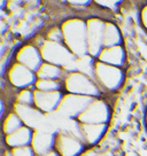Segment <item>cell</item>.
Instances as JSON below:
<instances>
[{
    "mask_svg": "<svg viewBox=\"0 0 147 156\" xmlns=\"http://www.w3.org/2000/svg\"><path fill=\"white\" fill-rule=\"evenodd\" d=\"M63 34V44L70 49L76 58L88 56V25L86 20L81 17H70L60 24Z\"/></svg>",
    "mask_w": 147,
    "mask_h": 156,
    "instance_id": "obj_1",
    "label": "cell"
},
{
    "mask_svg": "<svg viewBox=\"0 0 147 156\" xmlns=\"http://www.w3.org/2000/svg\"><path fill=\"white\" fill-rule=\"evenodd\" d=\"M63 87L64 93L90 97L93 99L101 98L103 93L98 84L95 83L94 78L78 70L67 71L63 78Z\"/></svg>",
    "mask_w": 147,
    "mask_h": 156,
    "instance_id": "obj_2",
    "label": "cell"
},
{
    "mask_svg": "<svg viewBox=\"0 0 147 156\" xmlns=\"http://www.w3.org/2000/svg\"><path fill=\"white\" fill-rule=\"evenodd\" d=\"M92 73L95 83L102 92H116L122 87L125 80V73L123 68L113 67L97 60H94L92 63Z\"/></svg>",
    "mask_w": 147,
    "mask_h": 156,
    "instance_id": "obj_3",
    "label": "cell"
},
{
    "mask_svg": "<svg viewBox=\"0 0 147 156\" xmlns=\"http://www.w3.org/2000/svg\"><path fill=\"white\" fill-rule=\"evenodd\" d=\"M37 46L39 47L44 62L55 64L63 69L74 64L77 58L63 43H56L44 39L43 43Z\"/></svg>",
    "mask_w": 147,
    "mask_h": 156,
    "instance_id": "obj_4",
    "label": "cell"
},
{
    "mask_svg": "<svg viewBox=\"0 0 147 156\" xmlns=\"http://www.w3.org/2000/svg\"><path fill=\"white\" fill-rule=\"evenodd\" d=\"M6 78L10 86L16 88L17 91L24 88H34L37 82L36 73L16 61H13V63L8 67L6 71Z\"/></svg>",
    "mask_w": 147,
    "mask_h": 156,
    "instance_id": "obj_5",
    "label": "cell"
},
{
    "mask_svg": "<svg viewBox=\"0 0 147 156\" xmlns=\"http://www.w3.org/2000/svg\"><path fill=\"white\" fill-rule=\"evenodd\" d=\"M106 21L100 17L93 16L86 20L88 25V56L92 60H97L99 54L103 49V32Z\"/></svg>",
    "mask_w": 147,
    "mask_h": 156,
    "instance_id": "obj_6",
    "label": "cell"
},
{
    "mask_svg": "<svg viewBox=\"0 0 147 156\" xmlns=\"http://www.w3.org/2000/svg\"><path fill=\"white\" fill-rule=\"evenodd\" d=\"M110 107L102 98L93 99L88 107L77 118L81 124H108L110 119Z\"/></svg>",
    "mask_w": 147,
    "mask_h": 156,
    "instance_id": "obj_7",
    "label": "cell"
},
{
    "mask_svg": "<svg viewBox=\"0 0 147 156\" xmlns=\"http://www.w3.org/2000/svg\"><path fill=\"white\" fill-rule=\"evenodd\" d=\"M54 148L61 156H79L85 149V144L78 134L61 131L55 133Z\"/></svg>",
    "mask_w": 147,
    "mask_h": 156,
    "instance_id": "obj_8",
    "label": "cell"
},
{
    "mask_svg": "<svg viewBox=\"0 0 147 156\" xmlns=\"http://www.w3.org/2000/svg\"><path fill=\"white\" fill-rule=\"evenodd\" d=\"M92 100H93V98L64 93L62 101L60 103L56 112L64 115L66 117H69V118H73L75 121H77V118L88 107V105L92 102Z\"/></svg>",
    "mask_w": 147,
    "mask_h": 156,
    "instance_id": "obj_9",
    "label": "cell"
},
{
    "mask_svg": "<svg viewBox=\"0 0 147 156\" xmlns=\"http://www.w3.org/2000/svg\"><path fill=\"white\" fill-rule=\"evenodd\" d=\"M14 61L29 68L34 73H37L40 66L44 63L39 47L32 43H27L19 47L17 51L15 52Z\"/></svg>",
    "mask_w": 147,
    "mask_h": 156,
    "instance_id": "obj_10",
    "label": "cell"
},
{
    "mask_svg": "<svg viewBox=\"0 0 147 156\" xmlns=\"http://www.w3.org/2000/svg\"><path fill=\"white\" fill-rule=\"evenodd\" d=\"M64 95L63 91L58 92H40L34 90V107L43 114L56 112Z\"/></svg>",
    "mask_w": 147,
    "mask_h": 156,
    "instance_id": "obj_11",
    "label": "cell"
},
{
    "mask_svg": "<svg viewBox=\"0 0 147 156\" xmlns=\"http://www.w3.org/2000/svg\"><path fill=\"white\" fill-rule=\"evenodd\" d=\"M108 130V124H81L78 133L85 146H94L101 141Z\"/></svg>",
    "mask_w": 147,
    "mask_h": 156,
    "instance_id": "obj_12",
    "label": "cell"
},
{
    "mask_svg": "<svg viewBox=\"0 0 147 156\" xmlns=\"http://www.w3.org/2000/svg\"><path fill=\"white\" fill-rule=\"evenodd\" d=\"M34 129L28 126H22L17 131L10 133L8 136H4V144L6 147H8L10 149L15 148H20V147L31 146V142L34 139Z\"/></svg>",
    "mask_w": 147,
    "mask_h": 156,
    "instance_id": "obj_13",
    "label": "cell"
},
{
    "mask_svg": "<svg viewBox=\"0 0 147 156\" xmlns=\"http://www.w3.org/2000/svg\"><path fill=\"white\" fill-rule=\"evenodd\" d=\"M97 61L113 66V67L123 68L127 63V52L123 45L113 46V47H103L101 53L97 58Z\"/></svg>",
    "mask_w": 147,
    "mask_h": 156,
    "instance_id": "obj_14",
    "label": "cell"
},
{
    "mask_svg": "<svg viewBox=\"0 0 147 156\" xmlns=\"http://www.w3.org/2000/svg\"><path fill=\"white\" fill-rule=\"evenodd\" d=\"M13 110L19 115L25 126L31 127L34 130L41 123L45 115L34 106H22V105L14 103Z\"/></svg>",
    "mask_w": 147,
    "mask_h": 156,
    "instance_id": "obj_15",
    "label": "cell"
},
{
    "mask_svg": "<svg viewBox=\"0 0 147 156\" xmlns=\"http://www.w3.org/2000/svg\"><path fill=\"white\" fill-rule=\"evenodd\" d=\"M54 144H55V134L49 132L34 131L31 147L34 148L37 156H43L47 151H52L54 148Z\"/></svg>",
    "mask_w": 147,
    "mask_h": 156,
    "instance_id": "obj_16",
    "label": "cell"
},
{
    "mask_svg": "<svg viewBox=\"0 0 147 156\" xmlns=\"http://www.w3.org/2000/svg\"><path fill=\"white\" fill-rule=\"evenodd\" d=\"M66 69L58 67L55 64L44 62L37 70V79H52V80H63L66 76Z\"/></svg>",
    "mask_w": 147,
    "mask_h": 156,
    "instance_id": "obj_17",
    "label": "cell"
},
{
    "mask_svg": "<svg viewBox=\"0 0 147 156\" xmlns=\"http://www.w3.org/2000/svg\"><path fill=\"white\" fill-rule=\"evenodd\" d=\"M123 43V36L121 30L117 25L106 21L105 24V32H103V46L105 47H113V46H121Z\"/></svg>",
    "mask_w": 147,
    "mask_h": 156,
    "instance_id": "obj_18",
    "label": "cell"
},
{
    "mask_svg": "<svg viewBox=\"0 0 147 156\" xmlns=\"http://www.w3.org/2000/svg\"><path fill=\"white\" fill-rule=\"evenodd\" d=\"M22 126H24V124L14 110L8 112L2 117V133H4V136H8L10 133L17 131Z\"/></svg>",
    "mask_w": 147,
    "mask_h": 156,
    "instance_id": "obj_19",
    "label": "cell"
},
{
    "mask_svg": "<svg viewBox=\"0 0 147 156\" xmlns=\"http://www.w3.org/2000/svg\"><path fill=\"white\" fill-rule=\"evenodd\" d=\"M34 90L40 92H58L63 91V80H52V79H37Z\"/></svg>",
    "mask_w": 147,
    "mask_h": 156,
    "instance_id": "obj_20",
    "label": "cell"
},
{
    "mask_svg": "<svg viewBox=\"0 0 147 156\" xmlns=\"http://www.w3.org/2000/svg\"><path fill=\"white\" fill-rule=\"evenodd\" d=\"M15 103L22 106H34V90L24 88L20 90L15 94Z\"/></svg>",
    "mask_w": 147,
    "mask_h": 156,
    "instance_id": "obj_21",
    "label": "cell"
},
{
    "mask_svg": "<svg viewBox=\"0 0 147 156\" xmlns=\"http://www.w3.org/2000/svg\"><path fill=\"white\" fill-rule=\"evenodd\" d=\"M45 39L51 40V41H56V43H63V34H62V30L60 27H54L49 30L46 34Z\"/></svg>",
    "mask_w": 147,
    "mask_h": 156,
    "instance_id": "obj_22",
    "label": "cell"
},
{
    "mask_svg": "<svg viewBox=\"0 0 147 156\" xmlns=\"http://www.w3.org/2000/svg\"><path fill=\"white\" fill-rule=\"evenodd\" d=\"M12 151H13L14 156H37L31 146L20 147V148H15Z\"/></svg>",
    "mask_w": 147,
    "mask_h": 156,
    "instance_id": "obj_23",
    "label": "cell"
},
{
    "mask_svg": "<svg viewBox=\"0 0 147 156\" xmlns=\"http://www.w3.org/2000/svg\"><path fill=\"white\" fill-rule=\"evenodd\" d=\"M95 5H99V7H101V8H106V9H109V10H113L115 8H117L118 6L121 2L120 1H95L94 2Z\"/></svg>",
    "mask_w": 147,
    "mask_h": 156,
    "instance_id": "obj_24",
    "label": "cell"
},
{
    "mask_svg": "<svg viewBox=\"0 0 147 156\" xmlns=\"http://www.w3.org/2000/svg\"><path fill=\"white\" fill-rule=\"evenodd\" d=\"M139 20H140V24L142 25V28L147 31V4L142 7L140 13H139Z\"/></svg>",
    "mask_w": 147,
    "mask_h": 156,
    "instance_id": "obj_25",
    "label": "cell"
},
{
    "mask_svg": "<svg viewBox=\"0 0 147 156\" xmlns=\"http://www.w3.org/2000/svg\"><path fill=\"white\" fill-rule=\"evenodd\" d=\"M1 156H14V154H13V151H12L10 148L5 147V149H4V151H2Z\"/></svg>",
    "mask_w": 147,
    "mask_h": 156,
    "instance_id": "obj_26",
    "label": "cell"
},
{
    "mask_svg": "<svg viewBox=\"0 0 147 156\" xmlns=\"http://www.w3.org/2000/svg\"><path fill=\"white\" fill-rule=\"evenodd\" d=\"M43 156H61V155H60L59 153H58V151H56L55 148H53L52 151H47V153H46L45 155H43Z\"/></svg>",
    "mask_w": 147,
    "mask_h": 156,
    "instance_id": "obj_27",
    "label": "cell"
},
{
    "mask_svg": "<svg viewBox=\"0 0 147 156\" xmlns=\"http://www.w3.org/2000/svg\"><path fill=\"white\" fill-rule=\"evenodd\" d=\"M145 122H146V126H147V110H146V115H145Z\"/></svg>",
    "mask_w": 147,
    "mask_h": 156,
    "instance_id": "obj_28",
    "label": "cell"
}]
</instances>
